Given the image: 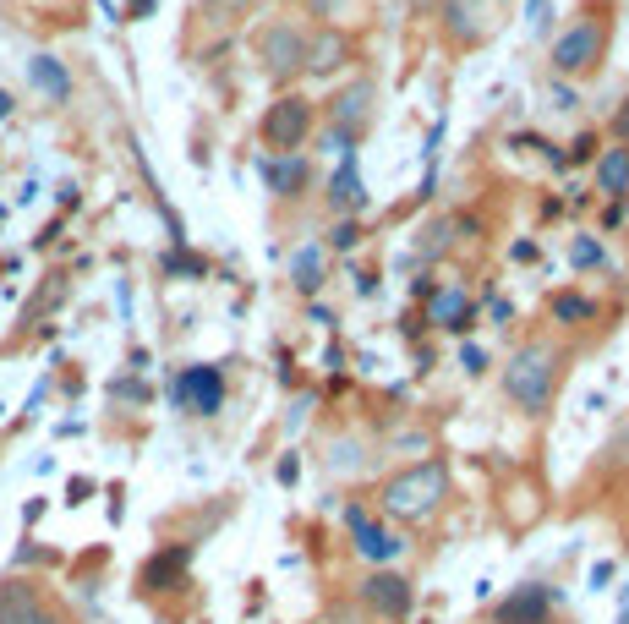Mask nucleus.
Instances as JSON below:
<instances>
[{"mask_svg":"<svg viewBox=\"0 0 629 624\" xmlns=\"http://www.w3.org/2000/svg\"><path fill=\"white\" fill-rule=\"evenodd\" d=\"M553 318L558 323H591L597 318V302H591V296H575V291H558L553 296Z\"/></svg>","mask_w":629,"mask_h":624,"instance_id":"22","label":"nucleus"},{"mask_svg":"<svg viewBox=\"0 0 629 624\" xmlns=\"http://www.w3.org/2000/svg\"><path fill=\"white\" fill-rule=\"evenodd\" d=\"M345 55H351V44H345L334 28H323L318 39H307V72H340Z\"/></svg>","mask_w":629,"mask_h":624,"instance_id":"17","label":"nucleus"},{"mask_svg":"<svg viewBox=\"0 0 629 624\" xmlns=\"http://www.w3.org/2000/svg\"><path fill=\"white\" fill-rule=\"evenodd\" d=\"M416 6H422V0H416Z\"/></svg>","mask_w":629,"mask_h":624,"instance_id":"37","label":"nucleus"},{"mask_svg":"<svg viewBox=\"0 0 629 624\" xmlns=\"http://www.w3.org/2000/svg\"><path fill=\"white\" fill-rule=\"evenodd\" d=\"M263 61H269V72H296V66H307V33L290 28V22H274L269 33H263Z\"/></svg>","mask_w":629,"mask_h":624,"instance_id":"9","label":"nucleus"},{"mask_svg":"<svg viewBox=\"0 0 629 624\" xmlns=\"http://www.w3.org/2000/svg\"><path fill=\"white\" fill-rule=\"evenodd\" d=\"M33 624H72V619H66V614H55V608H50V603H44V614H39V619H33Z\"/></svg>","mask_w":629,"mask_h":624,"instance_id":"35","label":"nucleus"},{"mask_svg":"<svg viewBox=\"0 0 629 624\" xmlns=\"http://www.w3.org/2000/svg\"><path fill=\"white\" fill-rule=\"evenodd\" d=\"M613 132H619V143L629 148V99L619 104V115H613Z\"/></svg>","mask_w":629,"mask_h":624,"instance_id":"31","label":"nucleus"},{"mask_svg":"<svg viewBox=\"0 0 629 624\" xmlns=\"http://www.w3.org/2000/svg\"><path fill=\"white\" fill-rule=\"evenodd\" d=\"M444 28H449V39H460V44H482L487 39L482 0H444Z\"/></svg>","mask_w":629,"mask_h":624,"instance_id":"12","label":"nucleus"},{"mask_svg":"<svg viewBox=\"0 0 629 624\" xmlns=\"http://www.w3.org/2000/svg\"><path fill=\"white\" fill-rule=\"evenodd\" d=\"M482 362H487V356L476 351V345H465V351H460V367H465V373H482Z\"/></svg>","mask_w":629,"mask_h":624,"instance_id":"30","label":"nucleus"},{"mask_svg":"<svg viewBox=\"0 0 629 624\" xmlns=\"http://www.w3.org/2000/svg\"><path fill=\"white\" fill-rule=\"evenodd\" d=\"M591 154H597V137L586 132V137H575V154H564V159H575V165H586Z\"/></svg>","mask_w":629,"mask_h":624,"instance_id":"29","label":"nucleus"},{"mask_svg":"<svg viewBox=\"0 0 629 624\" xmlns=\"http://www.w3.org/2000/svg\"><path fill=\"white\" fill-rule=\"evenodd\" d=\"M378 88L372 83H356V88H345L340 99H334V126H345V132H356L361 137V126H367V104Z\"/></svg>","mask_w":629,"mask_h":624,"instance_id":"18","label":"nucleus"},{"mask_svg":"<svg viewBox=\"0 0 629 624\" xmlns=\"http://www.w3.org/2000/svg\"><path fill=\"white\" fill-rule=\"evenodd\" d=\"M558 362H564V356H558L547 340L520 345V351L509 356V367H504V395L515 400L520 411L547 416V406H553V389H558Z\"/></svg>","mask_w":629,"mask_h":624,"instance_id":"1","label":"nucleus"},{"mask_svg":"<svg viewBox=\"0 0 629 624\" xmlns=\"http://www.w3.org/2000/svg\"><path fill=\"white\" fill-rule=\"evenodd\" d=\"M597 187L608 192V198H624V192H629V148H608V154H597Z\"/></svg>","mask_w":629,"mask_h":624,"instance_id":"19","label":"nucleus"},{"mask_svg":"<svg viewBox=\"0 0 629 624\" xmlns=\"http://www.w3.org/2000/svg\"><path fill=\"white\" fill-rule=\"evenodd\" d=\"M345 526H351V537H356L361 559H372V564H389L394 553L405 548V542L394 537L389 526H378V520H372L367 510H361V504H351V510H345Z\"/></svg>","mask_w":629,"mask_h":624,"instance_id":"7","label":"nucleus"},{"mask_svg":"<svg viewBox=\"0 0 629 624\" xmlns=\"http://www.w3.org/2000/svg\"><path fill=\"white\" fill-rule=\"evenodd\" d=\"M602 50H608V22H602V11H591L586 22H575L569 33L553 39V72L558 77H586L591 66L602 61Z\"/></svg>","mask_w":629,"mask_h":624,"instance_id":"3","label":"nucleus"},{"mask_svg":"<svg viewBox=\"0 0 629 624\" xmlns=\"http://www.w3.org/2000/svg\"><path fill=\"white\" fill-rule=\"evenodd\" d=\"M263 181H269V192H279V198H296V192L307 187V159L301 154L263 159Z\"/></svg>","mask_w":629,"mask_h":624,"instance_id":"13","label":"nucleus"},{"mask_svg":"<svg viewBox=\"0 0 629 624\" xmlns=\"http://www.w3.org/2000/svg\"><path fill=\"white\" fill-rule=\"evenodd\" d=\"M110 395L115 400H148V384H143V378H115Z\"/></svg>","mask_w":629,"mask_h":624,"instance_id":"27","label":"nucleus"},{"mask_svg":"<svg viewBox=\"0 0 629 624\" xmlns=\"http://www.w3.org/2000/svg\"><path fill=\"white\" fill-rule=\"evenodd\" d=\"M312 6H318V17H345V22H356L367 0H312Z\"/></svg>","mask_w":629,"mask_h":624,"instance_id":"25","label":"nucleus"},{"mask_svg":"<svg viewBox=\"0 0 629 624\" xmlns=\"http://www.w3.org/2000/svg\"><path fill=\"white\" fill-rule=\"evenodd\" d=\"M290 280H296L301 296H312L323 285V252L318 247H301L296 258H290Z\"/></svg>","mask_w":629,"mask_h":624,"instance_id":"20","label":"nucleus"},{"mask_svg":"<svg viewBox=\"0 0 629 624\" xmlns=\"http://www.w3.org/2000/svg\"><path fill=\"white\" fill-rule=\"evenodd\" d=\"M6 115H11V94L0 88V121H6Z\"/></svg>","mask_w":629,"mask_h":624,"instance_id":"36","label":"nucleus"},{"mask_svg":"<svg viewBox=\"0 0 629 624\" xmlns=\"http://www.w3.org/2000/svg\"><path fill=\"white\" fill-rule=\"evenodd\" d=\"M312 132V99L301 94H285L269 104V115H263V143L279 148V154H296L301 143H307Z\"/></svg>","mask_w":629,"mask_h":624,"instance_id":"5","label":"nucleus"},{"mask_svg":"<svg viewBox=\"0 0 629 624\" xmlns=\"http://www.w3.org/2000/svg\"><path fill=\"white\" fill-rule=\"evenodd\" d=\"M170 400H176L181 411H192V416H219L225 411V373L208 367V362L181 367L176 384H170Z\"/></svg>","mask_w":629,"mask_h":624,"instance_id":"4","label":"nucleus"},{"mask_svg":"<svg viewBox=\"0 0 629 624\" xmlns=\"http://www.w3.org/2000/svg\"><path fill=\"white\" fill-rule=\"evenodd\" d=\"M569 263H575V269H608V252H602V241L580 236L575 247H569Z\"/></svg>","mask_w":629,"mask_h":624,"instance_id":"23","label":"nucleus"},{"mask_svg":"<svg viewBox=\"0 0 629 624\" xmlns=\"http://www.w3.org/2000/svg\"><path fill=\"white\" fill-rule=\"evenodd\" d=\"M433 323H438V329H449V334H465L476 323L471 296H465V291H438L433 296Z\"/></svg>","mask_w":629,"mask_h":624,"instance_id":"16","label":"nucleus"},{"mask_svg":"<svg viewBox=\"0 0 629 624\" xmlns=\"http://www.w3.org/2000/svg\"><path fill=\"white\" fill-rule=\"evenodd\" d=\"M88 493H93V482H88V477H77V482H72V504H83Z\"/></svg>","mask_w":629,"mask_h":624,"instance_id":"33","label":"nucleus"},{"mask_svg":"<svg viewBox=\"0 0 629 624\" xmlns=\"http://www.w3.org/2000/svg\"><path fill=\"white\" fill-rule=\"evenodd\" d=\"M361 597H367V608H372V614H383V619H405V614H411V581H405V575L372 570L367 581H361Z\"/></svg>","mask_w":629,"mask_h":624,"instance_id":"8","label":"nucleus"},{"mask_svg":"<svg viewBox=\"0 0 629 624\" xmlns=\"http://www.w3.org/2000/svg\"><path fill=\"white\" fill-rule=\"evenodd\" d=\"M323 148H329V154H351V148H356V132H345V126H329V132H323Z\"/></svg>","mask_w":629,"mask_h":624,"instance_id":"26","label":"nucleus"},{"mask_svg":"<svg viewBox=\"0 0 629 624\" xmlns=\"http://www.w3.org/2000/svg\"><path fill=\"white\" fill-rule=\"evenodd\" d=\"M444 493H449L444 460H422V466H405L400 477L383 482V510L400 515V520H427L444 504Z\"/></svg>","mask_w":629,"mask_h":624,"instance_id":"2","label":"nucleus"},{"mask_svg":"<svg viewBox=\"0 0 629 624\" xmlns=\"http://www.w3.org/2000/svg\"><path fill=\"white\" fill-rule=\"evenodd\" d=\"M154 6H159V0H132V11H126V17L137 22V17H148V11H154Z\"/></svg>","mask_w":629,"mask_h":624,"instance_id":"34","label":"nucleus"},{"mask_svg":"<svg viewBox=\"0 0 629 624\" xmlns=\"http://www.w3.org/2000/svg\"><path fill=\"white\" fill-rule=\"evenodd\" d=\"M28 77H33V88H39L44 99H55V104L72 99V72H66L55 55H33V61H28Z\"/></svg>","mask_w":629,"mask_h":624,"instance_id":"14","label":"nucleus"},{"mask_svg":"<svg viewBox=\"0 0 629 624\" xmlns=\"http://www.w3.org/2000/svg\"><path fill=\"white\" fill-rule=\"evenodd\" d=\"M547 608H553L547 586H520V592H509L493 608V624H547Z\"/></svg>","mask_w":629,"mask_h":624,"instance_id":"10","label":"nucleus"},{"mask_svg":"<svg viewBox=\"0 0 629 624\" xmlns=\"http://www.w3.org/2000/svg\"><path fill=\"white\" fill-rule=\"evenodd\" d=\"M301 477V466H296V455H290V460H279V482H296Z\"/></svg>","mask_w":629,"mask_h":624,"instance_id":"32","label":"nucleus"},{"mask_svg":"<svg viewBox=\"0 0 629 624\" xmlns=\"http://www.w3.org/2000/svg\"><path fill=\"white\" fill-rule=\"evenodd\" d=\"M44 614V592L33 581H0V624H33Z\"/></svg>","mask_w":629,"mask_h":624,"instance_id":"11","label":"nucleus"},{"mask_svg":"<svg viewBox=\"0 0 629 624\" xmlns=\"http://www.w3.org/2000/svg\"><path fill=\"white\" fill-rule=\"evenodd\" d=\"M329 241H334V247L345 252V247H356V241H361V230L351 225V219H340V225H334V236H329Z\"/></svg>","mask_w":629,"mask_h":624,"instance_id":"28","label":"nucleus"},{"mask_svg":"<svg viewBox=\"0 0 629 624\" xmlns=\"http://www.w3.org/2000/svg\"><path fill=\"white\" fill-rule=\"evenodd\" d=\"M367 203V192H361V176H356V148L351 154H340V170H334L329 181V208H340V214H351V208Z\"/></svg>","mask_w":629,"mask_h":624,"instance_id":"15","label":"nucleus"},{"mask_svg":"<svg viewBox=\"0 0 629 624\" xmlns=\"http://www.w3.org/2000/svg\"><path fill=\"white\" fill-rule=\"evenodd\" d=\"M165 274H192V280H203L208 263H203V258H192V252H170V258H165Z\"/></svg>","mask_w":629,"mask_h":624,"instance_id":"24","label":"nucleus"},{"mask_svg":"<svg viewBox=\"0 0 629 624\" xmlns=\"http://www.w3.org/2000/svg\"><path fill=\"white\" fill-rule=\"evenodd\" d=\"M186 564H192V548L186 542H176V548H159L154 559L137 570V592H176V586L186 581Z\"/></svg>","mask_w":629,"mask_h":624,"instance_id":"6","label":"nucleus"},{"mask_svg":"<svg viewBox=\"0 0 629 624\" xmlns=\"http://www.w3.org/2000/svg\"><path fill=\"white\" fill-rule=\"evenodd\" d=\"M454 230H460V219H438V225H427L422 236H416V252H422V263L444 258V252H449V241H454Z\"/></svg>","mask_w":629,"mask_h":624,"instance_id":"21","label":"nucleus"}]
</instances>
